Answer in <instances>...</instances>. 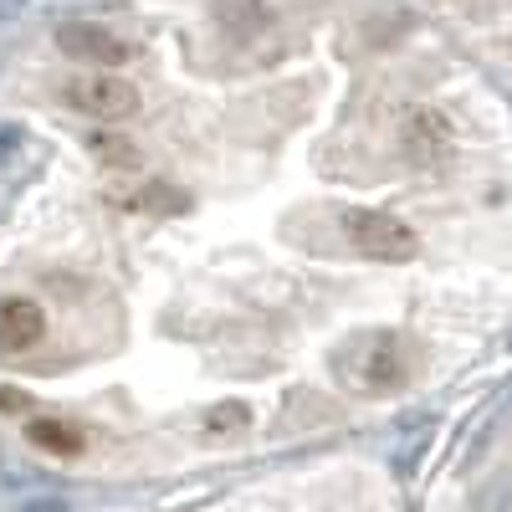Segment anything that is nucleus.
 <instances>
[{"instance_id":"obj_6","label":"nucleus","mask_w":512,"mask_h":512,"mask_svg":"<svg viewBox=\"0 0 512 512\" xmlns=\"http://www.w3.org/2000/svg\"><path fill=\"white\" fill-rule=\"evenodd\" d=\"M26 441L47 456H77L82 451V436L67 420H26Z\"/></svg>"},{"instance_id":"obj_2","label":"nucleus","mask_w":512,"mask_h":512,"mask_svg":"<svg viewBox=\"0 0 512 512\" xmlns=\"http://www.w3.org/2000/svg\"><path fill=\"white\" fill-rule=\"evenodd\" d=\"M67 103L88 118H128L139 108V93L113 72H82L67 82Z\"/></svg>"},{"instance_id":"obj_3","label":"nucleus","mask_w":512,"mask_h":512,"mask_svg":"<svg viewBox=\"0 0 512 512\" xmlns=\"http://www.w3.org/2000/svg\"><path fill=\"white\" fill-rule=\"evenodd\" d=\"M62 52L72 57V62H103V67H118V62H128L134 57V47L128 41H118L108 26H98V21H72V26H62Z\"/></svg>"},{"instance_id":"obj_1","label":"nucleus","mask_w":512,"mask_h":512,"mask_svg":"<svg viewBox=\"0 0 512 512\" xmlns=\"http://www.w3.org/2000/svg\"><path fill=\"white\" fill-rule=\"evenodd\" d=\"M461 512H512V405L487 425L461 477Z\"/></svg>"},{"instance_id":"obj_5","label":"nucleus","mask_w":512,"mask_h":512,"mask_svg":"<svg viewBox=\"0 0 512 512\" xmlns=\"http://www.w3.org/2000/svg\"><path fill=\"white\" fill-rule=\"evenodd\" d=\"M41 328H47V318L31 297H6L0 303V354H26L41 338Z\"/></svg>"},{"instance_id":"obj_4","label":"nucleus","mask_w":512,"mask_h":512,"mask_svg":"<svg viewBox=\"0 0 512 512\" xmlns=\"http://www.w3.org/2000/svg\"><path fill=\"white\" fill-rule=\"evenodd\" d=\"M446 6H456L482 41H492L502 57H512V0H446Z\"/></svg>"}]
</instances>
